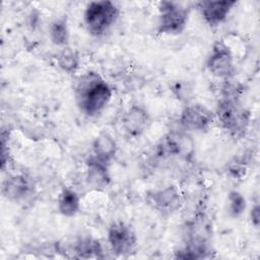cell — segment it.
I'll list each match as a JSON object with an SVG mask.
<instances>
[{
    "label": "cell",
    "mask_w": 260,
    "mask_h": 260,
    "mask_svg": "<svg viewBox=\"0 0 260 260\" xmlns=\"http://www.w3.org/2000/svg\"><path fill=\"white\" fill-rule=\"evenodd\" d=\"M112 96L111 85L98 72L87 71L76 80L75 103L79 111L88 117L101 114L111 102Z\"/></svg>",
    "instance_id": "obj_1"
},
{
    "label": "cell",
    "mask_w": 260,
    "mask_h": 260,
    "mask_svg": "<svg viewBox=\"0 0 260 260\" xmlns=\"http://www.w3.org/2000/svg\"><path fill=\"white\" fill-rule=\"evenodd\" d=\"M213 113L220 128L230 136L237 139L245 136L251 123V113L240 99L221 96Z\"/></svg>",
    "instance_id": "obj_2"
},
{
    "label": "cell",
    "mask_w": 260,
    "mask_h": 260,
    "mask_svg": "<svg viewBox=\"0 0 260 260\" xmlns=\"http://www.w3.org/2000/svg\"><path fill=\"white\" fill-rule=\"evenodd\" d=\"M119 7L112 1L99 0L87 3L83 11V23L92 37L104 36L117 22Z\"/></svg>",
    "instance_id": "obj_3"
},
{
    "label": "cell",
    "mask_w": 260,
    "mask_h": 260,
    "mask_svg": "<svg viewBox=\"0 0 260 260\" xmlns=\"http://www.w3.org/2000/svg\"><path fill=\"white\" fill-rule=\"evenodd\" d=\"M156 31L162 36H178L188 24L190 9L176 1H160L157 4Z\"/></svg>",
    "instance_id": "obj_4"
},
{
    "label": "cell",
    "mask_w": 260,
    "mask_h": 260,
    "mask_svg": "<svg viewBox=\"0 0 260 260\" xmlns=\"http://www.w3.org/2000/svg\"><path fill=\"white\" fill-rule=\"evenodd\" d=\"M194 141L189 132L179 128L169 131L156 144L155 154L159 158L177 157L190 159L194 154Z\"/></svg>",
    "instance_id": "obj_5"
},
{
    "label": "cell",
    "mask_w": 260,
    "mask_h": 260,
    "mask_svg": "<svg viewBox=\"0 0 260 260\" xmlns=\"http://www.w3.org/2000/svg\"><path fill=\"white\" fill-rule=\"evenodd\" d=\"M207 71L221 81L232 79L236 73L235 56L229 45L222 41H215L205 61Z\"/></svg>",
    "instance_id": "obj_6"
},
{
    "label": "cell",
    "mask_w": 260,
    "mask_h": 260,
    "mask_svg": "<svg viewBox=\"0 0 260 260\" xmlns=\"http://www.w3.org/2000/svg\"><path fill=\"white\" fill-rule=\"evenodd\" d=\"M214 121V113L200 103L185 106L178 118L179 127L189 133L206 131Z\"/></svg>",
    "instance_id": "obj_7"
},
{
    "label": "cell",
    "mask_w": 260,
    "mask_h": 260,
    "mask_svg": "<svg viewBox=\"0 0 260 260\" xmlns=\"http://www.w3.org/2000/svg\"><path fill=\"white\" fill-rule=\"evenodd\" d=\"M147 204L164 217L179 211L183 205V196L175 185H168L150 191L146 196Z\"/></svg>",
    "instance_id": "obj_8"
},
{
    "label": "cell",
    "mask_w": 260,
    "mask_h": 260,
    "mask_svg": "<svg viewBox=\"0 0 260 260\" xmlns=\"http://www.w3.org/2000/svg\"><path fill=\"white\" fill-rule=\"evenodd\" d=\"M107 241L111 251L117 256H127L137 245L136 234L124 221L117 220L110 224L107 232Z\"/></svg>",
    "instance_id": "obj_9"
},
{
    "label": "cell",
    "mask_w": 260,
    "mask_h": 260,
    "mask_svg": "<svg viewBox=\"0 0 260 260\" xmlns=\"http://www.w3.org/2000/svg\"><path fill=\"white\" fill-rule=\"evenodd\" d=\"M151 123L149 112L145 107L134 104L131 105L122 115L121 127L124 133L131 138L142 136Z\"/></svg>",
    "instance_id": "obj_10"
},
{
    "label": "cell",
    "mask_w": 260,
    "mask_h": 260,
    "mask_svg": "<svg viewBox=\"0 0 260 260\" xmlns=\"http://www.w3.org/2000/svg\"><path fill=\"white\" fill-rule=\"evenodd\" d=\"M236 5L235 0H206L196 3L202 19L211 27L224 22Z\"/></svg>",
    "instance_id": "obj_11"
},
{
    "label": "cell",
    "mask_w": 260,
    "mask_h": 260,
    "mask_svg": "<svg viewBox=\"0 0 260 260\" xmlns=\"http://www.w3.org/2000/svg\"><path fill=\"white\" fill-rule=\"evenodd\" d=\"M34 188L35 185L29 177L24 174H13L4 179L1 192L6 200L19 203L32 195Z\"/></svg>",
    "instance_id": "obj_12"
},
{
    "label": "cell",
    "mask_w": 260,
    "mask_h": 260,
    "mask_svg": "<svg viewBox=\"0 0 260 260\" xmlns=\"http://www.w3.org/2000/svg\"><path fill=\"white\" fill-rule=\"evenodd\" d=\"M108 164L99 160L90 155L85 162L84 180L86 186L96 192L105 191L112 183L111 173Z\"/></svg>",
    "instance_id": "obj_13"
},
{
    "label": "cell",
    "mask_w": 260,
    "mask_h": 260,
    "mask_svg": "<svg viewBox=\"0 0 260 260\" xmlns=\"http://www.w3.org/2000/svg\"><path fill=\"white\" fill-rule=\"evenodd\" d=\"M118 151L116 139L107 131L100 132L92 140L91 155L108 165L115 158Z\"/></svg>",
    "instance_id": "obj_14"
},
{
    "label": "cell",
    "mask_w": 260,
    "mask_h": 260,
    "mask_svg": "<svg viewBox=\"0 0 260 260\" xmlns=\"http://www.w3.org/2000/svg\"><path fill=\"white\" fill-rule=\"evenodd\" d=\"M72 257L74 258H103L104 249L101 242L91 236H82L74 241L71 246Z\"/></svg>",
    "instance_id": "obj_15"
},
{
    "label": "cell",
    "mask_w": 260,
    "mask_h": 260,
    "mask_svg": "<svg viewBox=\"0 0 260 260\" xmlns=\"http://www.w3.org/2000/svg\"><path fill=\"white\" fill-rule=\"evenodd\" d=\"M81 207V199L79 194L71 187L64 186L57 198V209L59 213L65 217H73Z\"/></svg>",
    "instance_id": "obj_16"
},
{
    "label": "cell",
    "mask_w": 260,
    "mask_h": 260,
    "mask_svg": "<svg viewBox=\"0 0 260 260\" xmlns=\"http://www.w3.org/2000/svg\"><path fill=\"white\" fill-rule=\"evenodd\" d=\"M49 38L53 45L60 47L61 49L69 46L70 30L67 17L59 16L50 23Z\"/></svg>",
    "instance_id": "obj_17"
},
{
    "label": "cell",
    "mask_w": 260,
    "mask_h": 260,
    "mask_svg": "<svg viewBox=\"0 0 260 260\" xmlns=\"http://www.w3.org/2000/svg\"><path fill=\"white\" fill-rule=\"evenodd\" d=\"M57 66L67 74H74L80 67L81 58L77 50L70 46L62 48L56 57Z\"/></svg>",
    "instance_id": "obj_18"
},
{
    "label": "cell",
    "mask_w": 260,
    "mask_h": 260,
    "mask_svg": "<svg viewBox=\"0 0 260 260\" xmlns=\"http://www.w3.org/2000/svg\"><path fill=\"white\" fill-rule=\"evenodd\" d=\"M247 208V201L245 196L238 190H232L226 198V210L231 217H240Z\"/></svg>",
    "instance_id": "obj_19"
},
{
    "label": "cell",
    "mask_w": 260,
    "mask_h": 260,
    "mask_svg": "<svg viewBox=\"0 0 260 260\" xmlns=\"http://www.w3.org/2000/svg\"><path fill=\"white\" fill-rule=\"evenodd\" d=\"M246 171H247L246 165L243 162L242 159H236L232 161L229 166L230 175L237 179H241L242 177H244Z\"/></svg>",
    "instance_id": "obj_20"
},
{
    "label": "cell",
    "mask_w": 260,
    "mask_h": 260,
    "mask_svg": "<svg viewBox=\"0 0 260 260\" xmlns=\"http://www.w3.org/2000/svg\"><path fill=\"white\" fill-rule=\"evenodd\" d=\"M249 215H250V220H251V223L253 224V226L258 229V226L260 224V206L258 203H256L252 206V208L250 209Z\"/></svg>",
    "instance_id": "obj_21"
}]
</instances>
